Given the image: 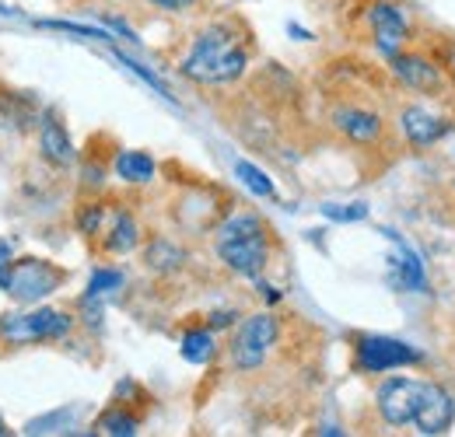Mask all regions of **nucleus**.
Listing matches in <instances>:
<instances>
[{
  "mask_svg": "<svg viewBox=\"0 0 455 437\" xmlns=\"http://www.w3.org/2000/svg\"><path fill=\"white\" fill-rule=\"evenodd\" d=\"M137 245H140V224H137V218L130 211H123V207L113 211V218H109L106 231H102V249L109 256H130Z\"/></svg>",
  "mask_w": 455,
  "mask_h": 437,
  "instance_id": "nucleus-15",
  "label": "nucleus"
},
{
  "mask_svg": "<svg viewBox=\"0 0 455 437\" xmlns=\"http://www.w3.org/2000/svg\"><path fill=\"white\" fill-rule=\"evenodd\" d=\"M95 431H99V434H109V437H133L137 431H140V417H137L130 406L116 402V406H109V409L95 420Z\"/></svg>",
  "mask_w": 455,
  "mask_h": 437,
  "instance_id": "nucleus-19",
  "label": "nucleus"
},
{
  "mask_svg": "<svg viewBox=\"0 0 455 437\" xmlns=\"http://www.w3.org/2000/svg\"><path fill=\"white\" fill-rule=\"evenodd\" d=\"M43 28H57V32H70V36H84V39H102L109 43L113 36L109 32H99V28H88V25H74V21H39Z\"/></svg>",
  "mask_w": 455,
  "mask_h": 437,
  "instance_id": "nucleus-25",
  "label": "nucleus"
},
{
  "mask_svg": "<svg viewBox=\"0 0 455 437\" xmlns=\"http://www.w3.org/2000/svg\"><path fill=\"white\" fill-rule=\"evenodd\" d=\"M39 155H43V162L53 164V168H70V164L77 162L74 140H70L67 126L60 123L57 109H46L39 115Z\"/></svg>",
  "mask_w": 455,
  "mask_h": 437,
  "instance_id": "nucleus-13",
  "label": "nucleus"
},
{
  "mask_svg": "<svg viewBox=\"0 0 455 437\" xmlns=\"http://www.w3.org/2000/svg\"><path fill=\"white\" fill-rule=\"evenodd\" d=\"M452 424H455V395L442 382H427L424 385L420 409L413 417V431L424 437H438V434H449Z\"/></svg>",
  "mask_w": 455,
  "mask_h": 437,
  "instance_id": "nucleus-12",
  "label": "nucleus"
},
{
  "mask_svg": "<svg viewBox=\"0 0 455 437\" xmlns=\"http://www.w3.org/2000/svg\"><path fill=\"white\" fill-rule=\"evenodd\" d=\"M424 378H410V375H393L382 378L375 388V409L382 417V424L389 427H413V417L420 409L424 399Z\"/></svg>",
  "mask_w": 455,
  "mask_h": 437,
  "instance_id": "nucleus-7",
  "label": "nucleus"
},
{
  "mask_svg": "<svg viewBox=\"0 0 455 437\" xmlns=\"http://www.w3.org/2000/svg\"><path fill=\"white\" fill-rule=\"evenodd\" d=\"M330 126L354 147H375L386 137L382 112L368 109V106H337L330 112Z\"/></svg>",
  "mask_w": 455,
  "mask_h": 437,
  "instance_id": "nucleus-11",
  "label": "nucleus"
},
{
  "mask_svg": "<svg viewBox=\"0 0 455 437\" xmlns=\"http://www.w3.org/2000/svg\"><path fill=\"white\" fill-rule=\"evenodd\" d=\"M368 28H371V43H375L379 56H386V60L403 53L410 43V14L393 0H375L368 7Z\"/></svg>",
  "mask_w": 455,
  "mask_h": 437,
  "instance_id": "nucleus-9",
  "label": "nucleus"
},
{
  "mask_svg": "<svg viewBox=\"0 0 455 437\" xmlns=\"http://www.w3.org/2000/svg\"><path fill=\"white\" fill-rule=\"evenodd\" d=\"M249 70V43L231 21H214L189 43L186 56L179 60V74L200 88L235 84Z\"/></svg>",
  "mask_w": 455,
  "mask_h": 437,
  "instance_id": "nucleus-1",
  "label": "nucleus"
},
{
  "mask_svg": "<svg viewBox=\"0 0 455 437\" xmlns=\"http://www.w3.org/2000/svg\"><path fill=\"white\" fill-rule=\"evenodd\" d=\"M116 60H119V63H123V67H126V70H133V74H137V77H140V81H144V84H151V88H155V91H158V95H162V99H169V102H175V99H172V95H169V88H165V81H162V77H158V74H155V70H148V67H144V63H137V60H133V56L119 53V50H116Z\"/></svg>",
  "mask_w": 455,
  "mask_h": 437,
  "instance_id": "nucleus-23",
  "label": "nucleus"
},
{
  "mask_svg": "<svg viewBox=\"0 0 455 437\" xmlns=\"http://www.w3.org/2000/svg\"><path fill=\"white\" fill-rule=\"evenodd\" d=\"M179 354H182L186 364H211L214 354H218V332L211 326L186 329L182 339H179Z\"/></svg>",
  "mask_w": 455,
  "mask_h": 437,
  "instance_id": "nucleus-18",
  "label": "nucleus"
},
{
  "mask_svg": "<svg viewBox=\"0 0 455 437\" xmlns=\"http://www.w3.org/2000/svg\"><path fill=\"white\" fill-rule=\"evenodd\" d=\"M413 364H424V350L403 343L396 336L364 332L354 339V368L361 375H389V371L413 368Z\"/></svg>",
  "mask_w": 455,
  "mask_h": 437,
  "instance_id": "nucleus-6",
  "label": "nucleus"
},
{
  "mask_svg": "<svg viewBox=\"0 0 455 437\" xmlns=\"http://www.w3.org/2000/svg\"><path fill=\"white\" fill-rule=\"evenodd\" d=\"M7 434V424H4V420H0V437Z\"/></svg>",
  "mask_w": 455,
  "mask_h": 437,
  "instance_id": "nucleus-30",
  "label": "nucleus"
},
{
  "mask_svg": "<svg viewBox=\"0 0 455 437\" xmlns=\"http://www.w3.org/2000/svg\"><path fill=\"white\" fill-rule=\"evenodd\" d=\"M281 339V319L274 312H256V315H245L238 326H235V336L228 343V361L235 371L249 375V371H259L270 357V350L277 346Z\"/></svg>",
  "mask_w": 455,
  "mask_h": 437,
  "instance_id": "nucleus-3",
  "label": "nucleus"
},
{
  "mask_svg": "<svg viewBox=\"0 0 455 437\" xmlns=\"http://www.w3.org/2000/svg\"><path fill=\"white\" fill-rule=\"evenodd\" d=\"M393 242H396V256H389V283L396 287V290H424V263H420V256L399 238L396 231H386Z\"/></svg>",
  "mask_w": 455,
  "mask_h": 437,
  "instance_id": "nucleus-14",
  "label": "nucleus"
},
{
  "mask_svg": "<svg viewBox=\"0 0 455 437\" xmlns=\"http://www.w3.org/2000/svg\"><path fill=\"white\" fill-rule=\"evenodd\" d=\"M106 218H109V207L106 203H84L77 211V231L88 234V238H95V234L106 231Z\"/></svg>",
  "mask_w": 455,
  "mask_h": 437,
  "instance_id": "nucleus-21",
  "label": "nucleus"
},
{
  "mask_svg": "<svg viewBox=\"0 0 455 437\" xmlns=\"http://www.w3.org/2000/svg\"><path fill=\"white\" fill-rule=\"evenodd\" d=\"M235 179H238L252 196H259V200H277V186H274V179H270L259 164L238 158V162H235Z\"/></svg>",
  "mask_w": 455,
  "mask_h": 437,
  "instance_id": "nucleus-20",
  "label": "nucleus"
},
{
  "mask_svg": "<svg viewBox=\"0 0 455 437\" xmlns=\"http://www.w3.org/2000/svg\"><path fill=\"white\" fill-rule=\"evenodd\" d=\"M74 329V315L60 308H36V312H7L0 315V339L11 346L21 343H57Z\"/></svg>",
  "mask_w": 455,
  "mask_h": 437,
  "instance_id": "nucleus-5",
  "label": "nucleus"
},
{
  "mask_svg": "<svg viewBox=\"0 0 455 437\" xmlns=\"http://www.w3.org/2000/svg\"><path fill=\"white\" fill-rule=\"evenodd\" d=\"M389 74L399 88L413 91V95H427V99H442L445 88H449V77H445V67L435 63L431 56L413 53V50H403L389 60Z\"/></svg>",
  "mask_w": 455,
  "mask_h": 437,
  "instance_id": "nucleus-8",
  "label": "nucleus"
},
{
  "mask_svg": "<svg viewBox=\"0 0 455 437\" xmlns=\"http://www.w3.org/2000/svg\"><path fill=\"white\" fill-rule=\"evenodd\" d=\"M235 322H238V312H235V308H221V312H211V315H207V326L214 329V332L235 326Z\"/></svg>",
  "mask_w": 455,
  "mask_h": 437,
  "instance_id": "nucleus-26",
  "label": "nucleus"
},
{
  "mask_svg": "<svg viewBox=\"0 0 455 437\" xmlns=\"http://www.w3.org/2000/svg\"><path fill=\"white\" fill-rule=\"evenodd\" d=\"M189 263V252L179 245V242H172V238H151L148 242V249H144V266L151 270V274H162V276H172L179 274L182 266Z\"/></svg>",
  "mask_w": 455,
  "mask_h": 437,
  "instance_id": "nucleus-16",
  "label": "nucleus"
},
{
  "mask_svg": "<svg viewBox=\"0 0 455 437\" xmlns=\"http://www.w3.org/2000/svg\"><path fill=\"white\" fill-rule=\"evenodd\" d=\"M11 263H14V242L11 238H0V280H4Z\"/></svg>",
  "mask_w": 455,
  "mask_h": 437,
  "instance_id": "nucleus-28",
  "label": "nucleus"
},
{
  "mask_svg": "<svg viewBox=\"0 0 455 437\" xmlns=\"http://www.w3.org/2000/svg\"><path fill=\"white\" fill-rule=\"evenodd\" d=\"M63 280H67V274L60 270L57 263L28 256V259H14L7 266V274L0 280V290L18 305H39L50 294H57L63 287Z\"/></svg>",
  "mask_w": 455,
  "mask_h": 437,
  "instance_id": "nucleus-4",
  "label": "nucleus"
},
{
  "mask_svg": "<svg viewBox=\"0 0 455 437\" xmlns=\"http://www.w3.org/2000/svg\"><path fill=\"white\" fill-rule=\"evenodd\" d=\"M256 283H259V290H263V298H267L270 305H277V301H281V290H277V287H270V283H263V276H256Z\"/></svg>",
  "mask_w": 455,
  "mask_h": 437,
  "instance_id": "nucleus-29",
  "label": "nucleus"
},
{
  "mask_svg": "<svg viewBox=\"0 0 455 437\" xmlns=\"http://www.w3.org/2000/svg\"><path fill=\"white\" fill-rule=\"evenodd\" d=\"M399 133L410 147H435L452 133V119L445 112H435L427 106H403L396 119Z\"/></svg>",
  "mask_w": 455,
  "mask_h": 437,
  "instance_id": "nucleus-10",
  "label": "nucleus"
},
{
  "mask_svg": "<svg viewBox=\"0 0 455 437\" xmlns=\"http://www.w3.org/2000/svg\"><path fill=\"white\" fill-rule=\"evenodd\" d=\"M126 283V276L119 274V270H95L92 280H88V290H84V298H92V301H99V298H106V294H113Z\"/></svg>",
  "mask_w": 455,
  "mask_h": 437,
  "instance_id": "nucleus-22",
  "label": "nucleus"
},
{
  "mask_svg": "<svg viewBox=\"0 0 455 437\" xmlns=\"http://www.w3.org/2000/svg\"><path fill=\"white\" fill-rule=\"evenodd\" d=\"M323 218L340 220V224H354V220L368 218V203H326L323 207Z\"/></svg>",
  "mask_w": 455,
  "mask_h": 437,
  "instance_id": "nucleus-24",
  "label": "nucleus"
},
{
  "mask_svg": "<svg viewBox=\"0 0 455 437\" xmlns=\"http://www.w3.org/2000/svg\"><path fill=\"white\" fill-rule=\"evenodd\" d=\"M270 227L259 214L249 211H235L214 227V256L221 259L228 274L242 276V280H256L267 274L270 266Z\"/></svg>",
  "mask_w": 455,
  "mask_h": 437,
  "instance_id": "nucleus-2",
  "label": "nucleus"
},
{
  "mask_svg": "<svg viewBox=\"0 0 455 437\" xmlns=\"http://www.w3.org/2000/svg\"><path fill=\"white\" fill-rule=\"evenodd\" d=\"M151 7H158V11H169V14H179V11H189V7H196L200 0H148Z\"/></svg>",
  "mask_w": 455,
  "mask_h": 437,
  "instance_id": "nucleus-27",
  "label": "nucleus"
},
{
  "mask_svg": "<svg viewBox=\"0 0 455 437\" xmlns=\"http://www.w3.org/2000/svg\"><path fill=\"white\" fill-rule=\"evenodd\" d=\"M113 171L116 179H123L130 186H148V182H155L158 164L148 151H119L113 162Z\"/></svg>",
  "mask_w": 455,
  "mask_h": 437,
  "instance_id": "nucleus-17",
  "label": "nucleus"
}]
</instances>
